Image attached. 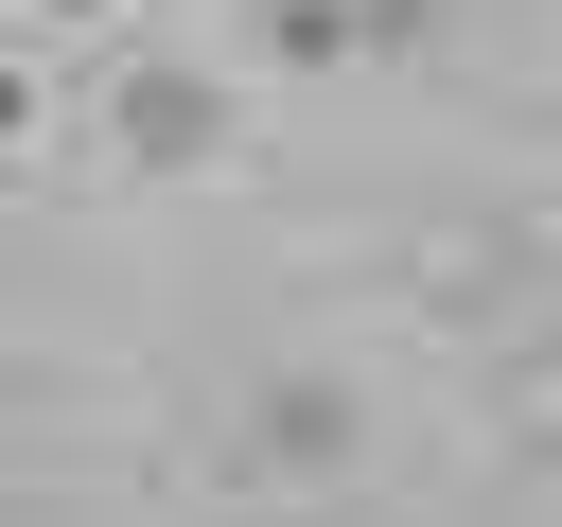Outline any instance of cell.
<instances>
[{"mask_svg":"<svg viewBox=\"0 0 562 527\" xmlns=\"http://www.w3.org/2000/svg\"><path fill=\"white\" fill-rule=\"evenodd\" d=\"M351 457H369V404H351L334 369H263V386H246V474L316 492V474H351Z\"/></svg>","mask_w":562,"mask_h":527,"instance_id":"obj_2","label":"cell"},{"mask_svg":"<svg viewBox=\"0 0 562 527\" xmlns=\"http://www.w3.org/2000/svg\"><path fill=\"white\" fill-rule=\"evenodd\" d=\"M228 53H246V70H281V88H316V70H351V0H246V18H228Z\"/></svg>","mask_w":562,"mask_h":527,"instance_id":"obj_3","label":"cell"},{"mask_svg":"<svg viewBox=\"0 0 562 527\" xmlns=\"http://www.w3.org/2000/svg\"><path fill=\"white\" fill-rule=\"evenodd\" d=\"M35 18H88V0H35Z\"/></svg>","mask_w":562,"mask_h":527,"instance_id":"obj_6","label":"cell"},{"mask_svg":"<svg viewBox=\"0 0 562 527\" xmlns=\"http://www.w3.org/2000/svg\"><path fill=\"white\" fill-rule=\"evenodd\" d=\"M105 141H123L140 176H211V158H228V70H193V53H140V70L105 88Z\"/></svg>","mask_w":562,"mask_h":527,"instance_id":"obj_1","label":"cell"},{"mask_svg":"<svg viewBox=\"0 0 562 527\" xmlns=\"http://www.w3.org/2000/svg\"><path fill=\"white\" fill-rule=\"evenodd\" d=\"M35 123H53V88H35V70H18V53H0V158H18V141H35Z\"/></svg>","mask_w":562,"mask_h":527,"instance_id":"obj_5","label":"cell"},{"mask_svg":"<svg viewBox=\"0 0 562 527\" xmlns=\"http://www.w3.org/2000/svg\"><path fill=\"white\" fill-rule=\"evenodd\" d=\"M439 18H457V0H351V70H369V53H439Z\"/></svg>","mask_w":562,"mask_h":527,"instance_id":"obj_4","label":"cell"}]
</instances>
